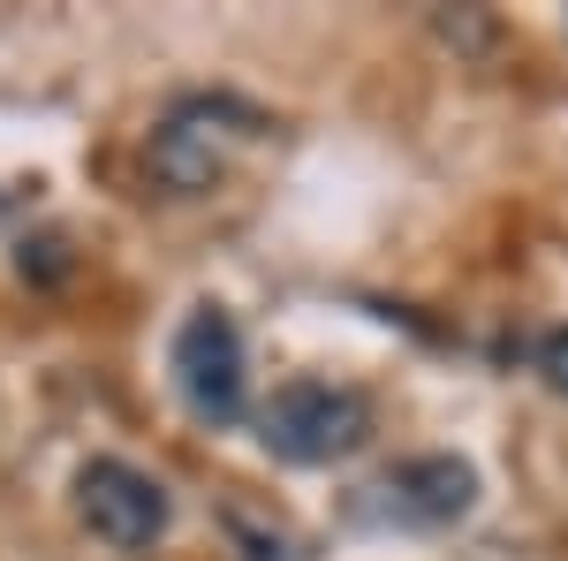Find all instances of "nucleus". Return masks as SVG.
Masks as SVG:
<instances>
[{
    "mask_svg": "<svg viewBox=\"0 0 568 561\" xmlns=\"http://www.w3.org/2000/svg\"><path fill=\"white\" fill-rule=\"evenodd\" d=\"M258 130L265 122L243 99H227V91H190V99H175V107L152 122L144 168H152V182H160L168 198H205L220 174H227L235 144H251Z\"/></svg>",
    "mask_w": 568,
    "mask_h": 561,
    "instance_id": "f257e3e1",
    "label": "nucleus"
},
{
    "mask_svg": "<svg viewBox=\"0 0 568 561\" xmlns=\"http://www.w3.org/2000/svg\"><path fill=\"white\" fill-rule=\"evenodd\" d=\"M258 440L273 463L326 471V463H342L372 440V402L342 380H288L258 402Z\"/></svg>",
    "mask_w": 568,
    "mask_h": 561,
    "instance_id": "f03ea898",
    "label": "nucleus"
},
{
    "mask_svg": "<svg viewBox=\"0 0 568 561\" xmlns=\"http://www.w3.org/2000/svg\"><path fill=\"white\" fill-rule=\"evenodd\" d=\"M175 394L197 425H235L243 394H251V364H243V327L227 319V303H190V319L175 327L168 349Z\"/></svg>",
    "mask_w": 568,
    "mask_h": 561,
    "instance_id": "7ed1b4c3",
    "label": "nucleus"
},
{
    "mask_svg": "<svg viewBox=\"0 0 568 561\" xmlns=\"http://www.w3.org/2000/svg\"><path fill=\"white\" fill-rule=\"evenodd\" d=\"M77 517L99 547H114V554H144V547H160L168 539V523H175V501H168V485L152 471H136L122 455H91L84 471H77Z\"/></svg>",
    "mask_w": 568,
    "mask_h": 561,
    "instance_id": "20e7f679",
    "label": "nucleus"
},
{
    "mask_svg": "<svg viewBox=\"0 0 568 561\" xmlns=\"http://www.w3.org/2000/svg\"><path fill=\"white\" fill-rule=\"evenodd\" d=\"M364 509L402 531H447L478 509V471L463 455H409L379 485H364Z\"/></svg>",
    "mask_w": 568,
    "mask_h": 561,
    "instance_id": "39448f33",
    "label": "nucleus"
},
{
    "mask_svg": "<svg viewBox=\"0 0 568 561\" xmlns=\"http://www.w3.org/2000/svg\"><path fill=\"white\" fill-rule=\"evenodd\" d=\"M227 531L251 561H304V547L288 539V523H251V501H227Z\"/></svg>",
    "mask_w": 568,
    "mask_h": 561,
    "instance_id": "423d86ee",
    "label": "nucleus"
},
{
    "mask_svg": "<svg viewBox=\"0 0 568 561\" xmlns=\"http://www.w3.org/2000/svg\"><path fill=\"white\" fill-rule=\"evenodd\" d=\"M530 372H538L554 394H568V327H546V334L530 342Z\"/></svg>",
    "mask_w": 568,
    "mask_h": 561,
    "instance_id": "0eeeda50",
    "label": "nucleus"
}]
</instances>
